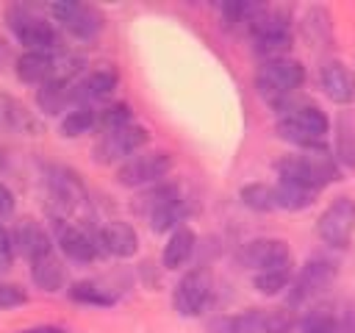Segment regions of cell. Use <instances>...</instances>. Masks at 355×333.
Wrapping results in <instances>:
<instances>
[{
    "instance_id": "obj_1",
    "label": "cell",
    "mask_w": 355,
    "mask_h": 333,
    "mask_svg": "<svg viewBox=\"0 0 355 333\" xmlns=\"http://www.w3.org/2000/svg\"><path fill=\"white\" fill-rule=\"evenodd\" d=\"M275 169H277L280 180L300 183L313 191H319L322 186H327L330 180L338 178V169L324 150H305L300 155H286L275 164Z\"/></svg>"
},
{
    "instance_id": "obj_30",
    "label": "cell",
    "mask_w": 355,
    "mask_h": 333,
    "mask_svg": "<svg viewBox=\"0 0 355 333\" xmlns=\"http://www.w3.org/2000/svg\"><path fill=\"white\" fill-rule=\"evenodd\" d=\"M69 297H72L75 302H86V305H111V302L116 300L114 294H108L105 289H100L97 283H89V280L75 283V286L69 289Z\"/></svg>"
},
{
    "instance_id": "obj_13",
    "label": "cell",
    "mask_w": 355,
    "mask_h": 333,
    "mask_svg": "<svg viewBox=\"0 0 355 333\" xmlns=\"http://www.w3.org/2000/svg\"><path fill=\"white\" fill-rule=\"evenodd\" d=\"M241 264L255 269L258 272H266V269H280V266H288L291 264V250L283 239H255V241H247L244 250H241Z\"/></svg>"
},
{
    "instance_id": "obj_5",
    "label": "cell",
    "mask_w": 355,
    "mask_h": 333,
    "mask_svg": "<svg viewBox=\"0 0 355 333\" xmlns=\"http://www.w3.org/2000/svg\"><path fill=\"white\" fill-rule=\"evenodd\" d=\"M250 33H252V44L261 56H275L280 58V53H286L291 47V33H288V19L280 11H269V8H258L255 17L250 19Z\"/></svg>"
},
{
    "instance_id": "obj_26",
    "label": "cell",
    "mask_w": 355,
    "mask_h": 333,
    "mask_svg": "<svg viewBox=\"0 0 355 333\" xmlns=\"http://www.w3.org/2000/svg\"><path fill=\"white\" fill-rule=\"evenodd\" d=\"M36 103L44 114H58L72 103V83L64 80H50L44 86H39L36 92Z\"/></svg>"
},
{
    "instance_id": "obj_33",
    "label": "cell",
    "mask_w": 355,
    "mask_h": 333,
    "mask_svg": "<svg viewBox=\"0 0 355 333\" xmlns=\"http://www.w3.org/2000/svg\"><path fill=\"white\" fill-rule=\"evenodd\" d=\"M300 330L302 333H341L338 322L330 314H324V311H311L308 316H302Z\"/></svg>"
},
{
    "instance_id": "obj_7",
    "label": "cell",
    "mask_w": 355,
    "mask_h": 333,
    "mask_svg": "<svg viewBox=\"0 0 355 333\" xmlns=\"http://www.w3.org/2000/svg\"><path fill=\"white\" fill-rule=\"evenodd\" d=\"M141 200H144V214L150 219V228L155 233H164L169 228L178 230V222H183L186 216V203L180 200L175 186H161Z\"/></svg>"
},
{
    "instance_id": "obj_27",
    "label": "cell",
    "mask_w": 355,
    "mask_h": 333,
    "mask_svg": "<svg viewBox=\"0 0 355 333\" xmlns=\"http://www.w3.org/2000/svg\"><path fill=\"white\" fill-rule=\"evenodd\" d=\"M241 203L252 211H275L277 203H275V186H266V183H247L241 189Z\"/></svg>"
},
{
    "instance_id": "obj_29",
    "label": "cell",
    "mask_w": 355,
    "mask_h": 333,
    "mask_svg": "<svg viewBox=\"0 0 355 333\" xmlns=\"http://www.w3.org/2000/svg\"><path fill=\"white\" fill-rule=\"evenodd\" d=\"M291 280V264L288 266H280V269H266V272H258L252 278V286L261 291V294H277L280 289H286Z\"/></svg>"
},
{
    "instance_id": "obj_21",
    "label": "cell",
    "mask_w": 355,
    "mask_h": 333,
    "mask_svg": "<svg viewBox=\"0 0 355 333\" xmlns=\"http://www.w3.org/2000/svg\"><path fill=\"white\" fill-rule=\"evenodd\" d=\"M280 122H286V125H291V128H297V130H302V133H308L313 139H324V133L330 130V119L324 117V111L311 105V103L286 108Z\"/></svg>"
},
{
    "instance_id": "obj_28",
    "label": "cell",
    "mask_w": 355,
    "mask_h": 333,
    "mask_svg": "<svg viewBox=\"0 0 355 333\" xmlns=\"http://www.w3.org/2000/svg\"><path fill=\"white\" fill-rule=\"evenodd\" d=\"M94 125H97V114H94L92 108H86V105H78L75 111H69V114L61 119V133L69 136V139H75V136H80V133H89Z\"/></svg>"
},
{
    "instance_id": "obj_14",
    "label": "cell",
    "mask_w": 355,
    "mask_h": 333,
    "mask_svg": "<svg viewBox=\"0 0 355 333\" xmlns=\"http://www.w3.org/2000/svg\"><path fill=\"white\" fill-rule=\"evenodd\" d=\"M333 280H336V264L327 261V258H311L294 280L291 302L300 305V302H308V300L319 297Z\"/></svg>"
},
{
    "instance_id": "obj_11",
    "label": "cell",
    "mask_w": 355,
    "mask_h": 333,
    "mask_svg": "<svg viewBox=\"0 0 355 333\" xmlns=\"http://www.w3.org/2000/svg\"><path fill=\"white\" fill-rule=\"evenodd\" d=\"M169 169H172L169 153H144V155L128 158V161L119 166L116 180H119L122 186H144V183L161 180Z\"/></svg>"
},
{
    "instance_id": "obj_6",
    "label": "cell",
    "mask_w": 355,
    "mask_h": 333,
    "mask_svg": "<svg viewBox=\"0 0 355 333\" xmlns=\"http://www.w3.org/2000/svg\"><path fill=\"white\" fill-rule=\"evenodd\" d=\"M316 233L330 247H347L355 233V200L336 197L316 219Z\"/></svg>"
},
{
    "instance_id": "obj_16",
    "label": "cell",
    "mask_w": 355,
    "mask_h": 333,
    "mask_svg": "<svg viewBox=\"0 0 355 333\" xmlns=\"http://www.w3.org/2000/svg\"><path fill=\"white\" fill-rule=\"evenodd\" d=\"M58 75V53H36L28 50L17 58V78L25 83H36L44 86L50 80H55Z\"/></svg>"
},
{
    "instance_id": "obj_17",
    "label": "cell",
    "mask_w": 355,
    "mask_h": 333,
    "mask_svg": "<svg viewBox=\"0 0 355 333\" xmlns=\"http://www.w3.org/2000/svg\"><path fill=\"white\" fill-rule=\"evenodd\" d=\"M0 130L3 133H19V136H33L42 130V122L28 111L17 97L0 92Z\"/></svg>"
},
{
    "instance_id": "obj_15",
    "label": "cell",
    "mask_w": 355,
    "mask_h": 333,
    "mask_svg": "<svg viewBox=\"0 0 355 333\" xmlns=\"http://www.w3.org/2000/svg\"><path fill=\"white\" fill-rule=\"evenodd\" d=\"M319 83L324 89V94L336 103V105H349L355 100V72L349 67H344L341 61H327L319 69Z\"/></svg>"
},
{
    "instance_id": "obj_10",
    "label": "cell",
    "mask_w": 355,
    "mask_h": 333,
    "mask_svg": "<svg viewBox=\"0 0 355 333\" xmlns=\"http://www.w3.org/2000/svg\"><path fill=\"white\" fill-rule=\"evenodd\" d=\"M208 297H211V275L205 269H191L178 280L172 305L180 316H197L205 308Z\"/></svg>"
},
{
    "instance_id": "obj_3",
    "label": "cell",
    "mask_w": 355,
    "mask_h": 333,
    "mask_svg": "<svg viewBox=\"0 0 355 333\" xmlns=\"http://www.w3.org/2000/svg\"><path fill=\"white\" fill-rule=\"evenodd\" d=\"M305 80V67L294 58H269L258 75H255V89L258 94L272 103V105H280L294 89H300Z\"/></svg>"
},
{
    "instance_id": "obj_20",
    "label": "cell",
    "mask_w": 355,
    "mask_h": 333,
    "mask_svg": "<svg viewBox=\"0 0 355 333\" xmlns=\"http://www.w3.org/2000/svg\"><path fill=\"white\" fill-rule=\"evenodd\" d=\"M116 80H119V78H116L114 69H94V72H89L80 83L72 86V103H80V105L89 108V103L108 97V94L116 89Z\"/></svg>"
},
{
    "instance_id": "obj_19",
    "label": "cell",
    "mask_w": 355,
    "mask_h": 333,
    "mask_svg": "<svg viewBox=\"0 0 355 333\" xmlns=\"http://www.w3.org/2000/svg\"><path fill=\"white\" fill-rule=\"evenodd\" d=\"M97 247L116 258H130L139 250V236L128 222H108L97 233Z\"/></svg>"
},
{
    "instance_id": "obj_18",
    "label": "cell",
    "mask_w": 355,
    "mask_h": 333,
    "mask_svg": "<svg viewBox=\"0 0 355 333\" xmlns=\"http://www.w3.org/2000/svg\"><path fill=\"white\" fill-rule=\"evenodd\" d=\"M11 241H14V250H19L31 264L53 253L50 236H47L44 228H42L39 222H33V219H22V222L14 228Z\"/></svg>"
},
{
    "instance_id": "obj_24",
    "label": "cell",
    "mask_w": 355,
    "mask_h": 333,
    "mask_svg": "<svg viewBox=\"0 0 355 333\" xmlns=\"http://www.w3.org/2000/svg\"><path fill=\"white\" fill-rule=\"evenodd\" d=\"M31 278H33V283H36L39 289H44V291H58V289L64 286V280H67V272H64L61 261L50 253V255H44V258H39V261L31 264Z\"/></svg>"
},
{
    "instance_id": "obj_2",
    "label": "cell",
    "mask_w": 355,
    "mask_h": 333,
    "mask_svg": "<svg viewBox=\"0 0 355 333\" xmlns=\"http://www.w3.org/2000/svg\"><path fill=\"white\" fill-rule=\"evenodd\" d=\"M294 327V314L286 308H250L230 316L211 319V333H288Z\"/></svg>"
},
{
    "instance_id": "obj_32",
    "label": "cell",
    "mask_w": 355,
    "mask_h": 333,
    "mask_svg": "<svg viewBox=\"0 0 355 333\" xmlns=\"http://www.w3.org/2000/svg\"><path fill=\"white\" fill-rule=\"evenodd\" d=\"M336 155L344 166H355V136H352V128L347 122L338 125V136H336Z\"/></svg>"
},
{
    "instance_id": "obj_22",
    "label": "cell",
    "mask_w": 355,
    "mask_h": 333,
    "mask_svg": "<svg viewBox=\"0 0 355 333\" xmlns=\"http://www.w3.org/2000/svg\"><path fill=\"white\" fill-rule=\"evenodd\" d=\"M58 247L67 258L72 261H80V264H89L94 255H97V239H92L86 230L75 228V225H58Z\"/></svg>"
},
{
    "instance_id": "obj_37",
    "label": "cell",
    "mask_w": 355,
    "mask_h": 333,
    "mask_svg": "<svg viewBox=\"0 0 355 333\" xmlns=\"http://www.w3.org/2000/svg\"><path fill=\"white\" fill-rule=\"evenodd\" d=\"M19 333H64L58 325H39V327H28V330H19Z\"/></svg>"
},
{
    "instance_id": "obj_34",
    "label": "cell",
    "mask_w": 355,
    "mask_h": 333,
    "mask_svg": "<svg viewBox=\"0 0 355 333\" xmlns=\"http://www.w3.org/2000/svg\"><path fill=\"white\" fill-rule=\"evenodd\" d=\"M28 302V294L14 286V283H0V308H17V305H25Z\"/></svg>"
},
{
    "instance_id": "obj_36",
    "label": "cell",
    "mask_w": 355,
    "mask_h": 333,
    "mask_svg": "<svg viewBox=\"0 0 355 333\" xmlns=\"http://www.w3.org/2000/svg\"><path fill=\"white\" fill-rule=\"evenodd\" d=\"M11 211H14V194L8 191V186L0 183V219L8 216Z\"/></svg>"
},
{
    "instance_id": "obj_23",
    "label": "cell",
    "mask_w": 355,
    "mask_h": 333,
    "mask_svg": "<svg viewBox=\"0 0 355 333\" xmlns=\"http://www.w3.org/2000/svg\"><path fill=\"white\" fill-rule=\"evenodd\" d=\"M194 241H197V236H194L191 228H178V230L169 236L166 247H164V266H166V269L183 266V264L191 258V253H194Z\"/></svg>"
},
{
    "instance_id": "obj_31",
    "label": "cell",
    "mask_w": 355,
    "mask_h": 333,
    "mask_svg": "<svg viewBox=\"0 0 355 333\" xmlns=\"http://www.w3.org/2000/svg\"><path fill=\"white\" fill-rule=\"evenodd\" d=\"M130 122H133V117H130V108H128L125 103H114V105L103 108L100 117H97V125H100L103 133H105V130L125 128V125H130Z\"/></svg>"
},
{
    "instance_id": "obj_38",
    "label": "cell",
    "mask_w": 355,
    "mask_h": 333,
    "mask_svg": "<svg viewBox=\"0 0 355 333\" xmlns=\"http://www.w3.org/2000/svg\"><path fill=\"white\" fill-rule=\"evenodd\" d=\"M6 53H8V50H6V42L0 39V64H3V58H6Z\"/></svg>"
},
{
    "instance_id": "obj_8",
    "label": "cell",
    "mask_w": 355,
    "mask_h": 333,
    "mask_svg": "<svg viewBox=\"0 0 355 333\" xmlns=\"http://www.w3.org/2000/svg\"><path fill=\"white\" fill-rule=\"evenodd\" d=\"M50 14L64 25V31H69L75 39H94L103 31V14L94 6L86 3H75V0H64V3H53Z\"/></svg>"
},
{
    "instance_id": "obj_4",
    "label": "cell",
    "mask_w": 355,
    "mask_h": 333,
    "mask_svg": "<svg viewBox=\"0 0 355 333\" xmlns=\"http://www.w3.org/2000/svg\"><path fill=\"white\" fill-rule=\"evenodd\" d=\"M6 22H8L11 33H14L28 50L53 53V47H55V31H53V25H50L42 14H36L31 6H22V3L11 6V8L6 11Z\"/></svg>"
},
{
    "instance_id": "obj_25",
    "label": "cell",
    "mask_w": 355,
    "mask_h": 333,
    "mask_svg": "<svg viewBox=\"0 0 355 333\" xmlns=\"http://www.w3.org/2000/svg\"><path fill=\"white\" fill-rule=\"evenodd\" d=\"M319 191L313 189H305L300 183H288V180H277L275 183V203L277 208L283 211H300V208H308L313 200H316Z\"/></svg>"
},
{
    "instance_id": "obj_35",
    "label": "cell",
    "mask_w": 355,
    "mask_h": 333,
    "mask_svg": "<svg viewBox=\"0 0 355 333\" xmlns=\"http://www.w3.org/2000/svg\"><path fill=\"white\" fill-rule=\"evenodd\" d=\"M11 258H14V241H11L8 230L0 228V269H8Z\"/></svg>"
},
{
    "instance_id": "obj_9",
    "label": "cell",
    "mask_w": 355,
    "mask_h": 333,
    "mask_svg": "<svg viewBox=\"0 0 355 333\" xmlns=\"http://www.w3.org/2000/svg\"><path fill=\"white\" fill-rule=\"evenodd\" d=\"M144 142H147V130L141 125H136V122H130L125 128H116V130H105L100 136V142L94 144V161L97 164H111V161L128 158Z\"/></svg>"
},
{
    "instance_id": "obj_12",
    "label": "cell",
    "mask_w": 355,
    "mask_h": 333,
    "mask_svg": "<svg viewBox=\"0 0 355 333\" xmlns=\"http://www.w3.org/2000/svg\"><path fill=\"white\" fill-rule=\"evenodd\" d=\"M44 180H47L50 200H53V205H58L61 214L75 211L86 200V189H83L80 178L67 166H47Z\"/></svg>"
}]
</instances>
